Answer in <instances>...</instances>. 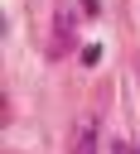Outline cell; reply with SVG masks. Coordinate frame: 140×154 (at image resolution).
<instances>
[{
	"label": "cell",
	"instance_id": "6da1fadb",
	"mask_svg": "<svg viewBox=\"0 0 140 154\" xmlns=\"http://www.w3.org/2000/svg\"><path fill=\"white\" fill-rule=\"evenodd\" d=\"M92 149H97V120H82V130L72 140V154H92Z\"/></svg>",
	"mask_w": 140,
	"mask_h": 154
},
{
	"label": "cell",
	"instance_id": "7a4b0ae2",
	"mask_svg": "<svg viewBox=\"0 0 140 154\" xmlns=\"http://www.w3.org/2000/svg\"><path fill=\"white\" fill-rule=\"evenodd\" d=\"M111 154H135V149H130V140H116V144H111Z\"/></svg>",
	"mask_w": 140,
	"mask_h": 154
}]
</instances>
